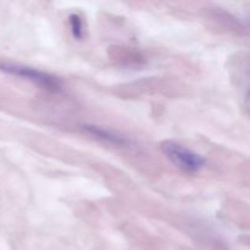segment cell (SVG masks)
<instances>
[{
  "label": "cell",
  "instance_id": "obj_1",
  "mask_svg": "<svg viewBox=\"0 0 250 250\" xmlns=\"http://www.w3.org/2000/svg\"><path fill=\"white\" fill-rule=\"evenodd\" d=\"M161 151L168 161L186 173H197L205 166V159L192 149L173 141L161 143Z\"/></svg>",
  "mask_w": 250,
  "mask_h": 250
},
{
  "label": "cell",
  "instance_id": "obj_2",
  "mask_svg": "<svg viewBox=\"0 0 250 250\" xmlns=\"http://www.w3.org/2000/svg\"><path fill=\"white\" fill-rule=\"evenodd\" d=\"M0 70L7 75L20 77L28 82L33 83L34 85L41 89L46 90L49 93H59L61 90V82L53 75L38 68L31 67V66L20 65V63L2 62L0 63Z\"/></svg>",
  "mask_w": 250,
  "mask_h": 250
},
{
  "label": "cell",
  "instance_id": "obj_3",
  "mask_svg": "<svg viewBox=\"0 0 250 250\" xmlns=\"http://www.w3.org/2000/svg\"><path fill=\"white\" fill-rule=\"evenodd\" d=\"M83 129L89 136L94 137V138L99 139L104 143L111 144V146H120V148H128L132 144L128 138H126L122 134L116 133L112 129L105 128V127L97 126V125H85V126H83Z\"/></svg>",
  "mask_w": 250,
  "mask_h": 250
},
{
  "label": "cell",
  "instance_id": "obj_4",
  "mask_svg": "<svg viewBox=\"0 0 250 250\" xmlns=\"http://www.w3.org/2000/svg\"><path fill=\"white\" fill-rule=\"evenodd\" d=\"M68 22H70V28L73 37L76 39H82L84 36V24H83L82 19L78 15L73 14L68 19Z\"/></svg>",
  "mask_w": 250,
  "mask_h": 250
},
{
  "label": "cell",
  "instance_id": "obj_5",
  "mask_svg": "<svg viewBox=\"0 0 250 250\" xmlns=\"http://www.w3.org/2000/svg\"><path fill=\"white\" fill-rule=\"evenodd\" d=\"M244 105H246V110H247V112H248V115H249V117H250V89L248 90V93H247V95H246Z\"/></svg>",
  "mask_w": 250,
  "mask_h": 250
},
{
  "label": "cell",
  "instance_id": "obj_6",
  "mask_svg": "<svg viewBox=\"0 0 250 250\" xmlns=\"http://www.w3.org/2000/svg\"><path fill=\"white\" fill-rule=\"evenodd\" d=\"M249 21H250V20H249Z\"/></svg>",
  "mask_w": 250,
  "mask_h": 250
}]
</instances>
